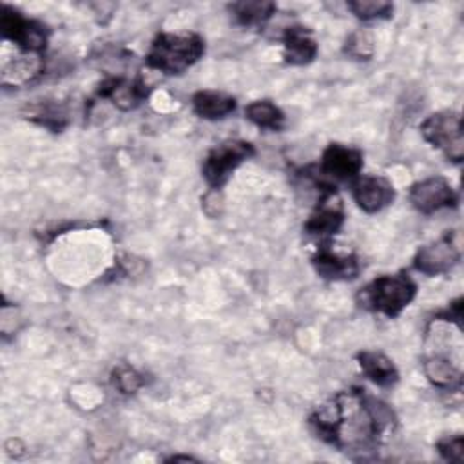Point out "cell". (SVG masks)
I'll return each mask as SVG.
<instances>
[{
	"label": "cell",
	"mask_w": 464,
	"mask_h": 464,
	"mask_svg": "<svg viewBox=\"0 0 464 464\" xmlns=\"http://www.w3.org/2000/svg\"><path fill=\"white\" fill-rule=\"evenodd\" d=\"M195 112L207 120H220L236 109V100L216 91H200L193 98Z\"/></svg>",
	"instance_id": "cell-12"
},
{
	"label": "cell",
	"mask_w": 464,
	"mask_h": 464,
	"mask_svg": "<svg viewBox=\"0 0 464 464\" xmlns=\"http://www.w3.org/2000/svg\"><path fill=\"white\" fill-rule=\"evenodd\" d=\"M414 296L416 283L409 276L397 274L377 278L363 290L360 298L365 307L388 318H395L404 307L410 305Z\"/></svg>",
	"instance_id": "cell-2"
},
{
	"label": "cell",
	"mask_w": 464,
	"mask_h": 464,
	"mask_svg": "<svg viewBox=\"0 0 464 464\" xmlns=\"http://www.w3.org/2000/svg\"><path fill=\"white\" fill-rule=\"evenodd\" d=\"M410 202L419 212L432 214L441 209L453 207L457 196L452 186L444 178L435 177L416 184L410 191Z\"/></svg>",
	"instance_id": "cell-6"
},
{
	"label": "cell",
	"mask_w": 464,
	"mask_h": 464,
	"mask_svg": "<svg viewBox=\"0 0 464 464\" xmlns=\"http://www.w3.org/2000/svg\"><path fill=\"white\" fill-rule=\"evenodd\" d=\"M341 223H343L341 202L334 200V195H328L323 198L318 211L311 216L305 228L309 235L327 236V235H334V232L341 227Z\"/></svg>",
	"instance_id": "cell-10"
},
{
	"label": "cell",
	"mask_w": 464,
	"mask_h": 464,
	"mask_svg": "<svg viewBox=\"0 0 464 464\" xmlns=\"http://www.w3.org/2000/svg\"><path fill=\"white\" fill-rule=\"evenodd\" d=\"M421 133L427 142L441 149L448 160L462 162L464 158V135L462 119L455 111L435 112L423 122Z\"/></svg>",
	"instance_id": "cell-3"
},
{
	"label": "cell",
	"mask_w": 464,
	"mask_h": 464,
	"mask_svg": "<svg viewBox=\"0 0 464 464\" xmlns=\"http://www.w3.org/2000/svg\"><path fill=\"white\" fill-rule=\"evenodd\" d=\"M363 167V154L358 149L344 147L339 144L328 145L323 153L321 174L334 182L354 180Z\"/></svg>",
	"instance_id": "cell-5"
},
{
	"label": "cell",
	"mask_w": 464,
	"mask_h": 464,
	"mask_svg": "<svg viewBox=\"0 0 464 464\" xmlns=\"http://www.w3.org/2000/svg\"><path fill=\"white\" fill-rule=\"evenodd\" d=\"M283 42H285V58L288 64L305 66L314 61L318 46L303 28H288Z\"/></svg>",
	"instance_id": "cell-11"
},
{
	"label": "cell",
	"mask_w": 464,
	"mask_h": 464,
	"mask_svg": "<svg viewBox=\"0 0 464 464\" xmlns=\"http://www.w3.org/2000/svg\"><path fill=\"white\" fill-rule=\"evenodd\" d=\"M203 54V40L195 33L186 35H160L147 56L151 68L167 73V75H180L189 70L195 62L200 61Z\"/></svg>",
	"instance_id": "cell-1"
},
{
	"label": "cell",
	"mask_w": 464,
	"mask_h": 464,
	"mask_svg": "<svg viewBox=\"0 0 464 464\" xmlns=\"http://www.w3.org/2000/svg\"><path fill=\"white\" fill-rule=\"evenodd\" d=\"M441 455L450 462H462L464 460V439L462 437H450L439 443Z\"/></svg>",
	"instance_id": "cell-22"
},
{
	"label": "cell",
	"mask_w": 464,
	"mask_h": 464,
	"mask_svg": "<svg viewBox=\"0 0 464 464\" xmlns=\"http://www.w3.org/2000/svg\"><path fill=\"white\" fill-rule=\"evenodd\" d=\"M230 12L242 26L253 28L265 24L274 15L276 6L272 3H236L230 6Z\"/></svg>",
	"instance_id": "cell-18"
},
{
	"label": "cell",
	"mask_w": 464,
	"mask_h": 464,
	"mask_svg": "<svg viewBox=\"0 0 464 464\" xmlns=\"http://www.w3.org/2000/svg\"><path fill=\"white\" fill-rule=\"evenodd\" d=\"M254 154V149L247 142L228 140L220 144L205 160L203 177L212 189H220L238 165Z\"/></svg>",
	"instance_id": "cell-4"
},
{
	"label": "cell",
	"mask_w": 464,
	"mask_h": 464,
	"mask_svg": "<svg viewBox=\"0 0 464 464\" xmlns=\"http://www.w3.org/2000/svg\"><path fill=\"white\" fill-rule=\"evenodd\" d=\"M360 365H361L365 376L379 386H392L399 379V374H397L394 363L381 352L360 354Z\"/></svg>",
	"instance_id": "cell-15"
},
{
	"label": "cell",
	"mask_w": 464,
	"mask_h": 464,
	"mask_svg": "<svg viewBox=\"0 0 464 464\" xmlns=\"http://www.w3.org/2000/svg\"><path fill=\"white\" fill-rule=\"evenodd\" d=\"M460 258L459 245L446 236L432 245L423 247L416 256V269L428 276H437L448 272Z\"/></svg>",
	"instance_id": "cell-8"
},
{
	"label": "cell",
	"mask_w": 464,
	"mask_h": 464,
	"mask_svg": "<svg viewBox=\"0 0 464 464\" xmlns=\"http://www.w3.org/2000/svg\"><path fill=\"white\" fill-rule=\"evenodd\" d=\"M354 200L365 212H379L394 200V187L381 177H363L354 184Z\"/></svg>",
	"instance_id": "cell-9"
},
{
	"label": "cell",
	"mask_w": 464,
	"mask_h": 464,
	"mask_svg": "<svg viewBox=\"0 0 464 464\" xmlns=\"http://www.w3.org/2000/svg\"><path fill=\"white\" fill-rule=\"evenodd\" d=\"M346 53L358 58V61H367L374 53V38L372 33L367 29H360L351 35V38L346 40Z\"/></svg>",
	"instance_id": "cell-20"
},
{
	"label": "cell",
	"mask_w": 464,
	"mask_h": 464,
	"mask_svg": "<svg viewBox=\"0 0 464 464\" xmlns=\"http://www.w3.org/2000/svg\"><path fill=\"white\" fill-rule=\"evenodd\" d=\"M427 377L439 388H457L460 386V370L443 356H434L425 363Z\"/></svg>",
	"instance_id": "cell-16"
},
{
	"label": "cell",
	"mask_w": 464,
	"mask_h": 464,
	"mask_svg": "<svg viewBox=\"0 0 464 464\" xmlns=\"http://www.w3.org/2000/svg\"><path fill=\"white\" fill-rule=\"evenodd\" d=\"M247 119L256 124L258 128L270 129V131H279L285 124V116L278 105H274L269 100H258L247 105L245 109Z\"/></svg>",
	"instance_id": "cell-17"
},
{
	"label": "cell",
	"mask_w": 464,
	"mask_h": 464,
	"mask_svg": "<svg viewBox=\"0 0 464 464\" xmlns=\"http://www.w3.org/2000/svg\"><path fill=\"white\" fill-rule=\"evenodd\" d=\"M351 10L358 19L374 21V19H386L392 15L394 6L385 0H358V3H348Z\"/></svg>",
	"instance_id": "cell-19"
},
{
	"label": "cell",
	"mask_w": 464,
	"mask_h": 464,
	"mask_svg": "<svg viewBox=\"0 0 464 464\" xmlns=\"http://www.w3.org/2000/svg\"><path fill=\"white\" fill-rule=\"evenodd\" d=\"M0 28H3V35L6 38L17 42L29 53H38L46 46L44 28L37 22L26 21L15 10L4 8L3 19H0Z\"/></svg>",
	"instance_id": "cell-7"
},
{
	"label": "cell",
	"mask_w": 464,
	"mask_h": 464,
	"mask_svg": "<svg viewBox=\"0 0 464 464\" xmlns=\"http://www.w3.org/2000/svg\"><path fill=\"white\" fill-rule=\"evenodd\" d=\"M221 207H223V198H221V195L218 193V189H212L211 193L205 195V198H203V211H205L209 216L216 218V216L221 212Z\"/></svg>",
	"instance_id": "cell-23"
},
{
	"label": "cell",
	"mask_w": 464,
	"mask_h": 464,
	"mask_svg": "<svg viewBox=\"0 0 464 464\" xmlns=\"http://www.w3.org/2000/svg\"><path fill=\"white\" fill-rule=\"evenodd\" d=\"M144 385L142 376L129 367H120L114 372V386L122 394H135Z\"/></svg>",
	"instance_id": "cell-21"
},
{
	"label": "cell",
	"mask_w": 464,
	"mask_h": 464,
	"mask_svg": "<svg viewBox=\"0 0 464 464\" xmlns=\"http://www.w3.org/2000/svg\"><path fill=\"white\" fill-rule=\"evenodd\" d=\"M102 95L111 98L114 105H119L120 109L128 111V109L137 107L145 98L147 91L142 82H126L120 79H114L104 86Z\"/></svg>",
	"instance_id": "cell-14"
},
{
	"label": "cell",
	"mask_w": 464,
	"mask_h": 464,
	"mask_svg": "<svg viewBox=\"0 0 464 464\" xmlns=\"http://www.w3.org/2000/svg\"><path fill=\"white\" fill-rule=\"evenodd\" d=\"M314 265L318 272L328 279H352L360 270L356 258H341L330 251H319L314 258Z\"/></svg>",
	"instance_id": "cell-13"
}]
</instances>
